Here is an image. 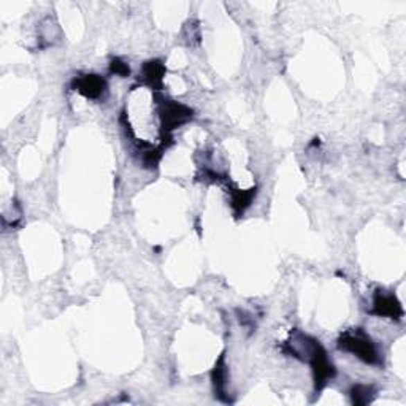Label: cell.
Here are the masks:
<instances>
[{
	"label": "cell",
	"mask_w": 406,
	"mask_h": 406,
	"mask_svg": "<svg viewBox=\"0 0 406 406\" xmlns=\"http://www.w3.org/2000/svg\"><path fill=\"white\" fill-rule=\"evenodd\" d=\"M371 312L381 317L400 319L403 316V308L394 294L384 292V290H376L375 299H373Z\"/></svg>",
	"instance_id": "277c9868"
},
{
	"label": "cell",
	"mask_w": 406,
	"mask_h": 406,
	"mask_svg": "<svg viewBox=\"0 0 406 406\" xmlns=\"http://www.w3.org/2000/svg\"><path fill=\"white\" fill-rule=\"evenodd\" d=\"M109 70H112V73L119 75V76H129V73H130L129 65L125 64V62H123V60L118 59V58L112 60V65H109Z\"/></svg>",
	"instance_id": "30bf717a"
},
{
	"label": "cell",
	"mask_w": 406,
	"mask_h": 406,
	"mask_svg": "<svg viewBox=\"0 0 406 406\" xmlns=\"http://www.w3.org/2000/svg\"><path fill=\"white\" fill-rule=\"evenodd\" d=\"M256 195V191L254 189H249V191H240V189H235L232 192V206L235 208V211L237 213H243L246 208L251 205L252 202V197Z\"/></svg>",
	"instance_id": "ba28073f"
},
{
	"label": "cell",
	"mask_w": 406,
	"mask_h": 406,
	"mask_svg": "<svg viewBox=\"0 0 406 406\" xmlns=\"http://www.w3.org/2000/svg\"><path fill=\"white\" fill-rule=\"evenodd\" d=\"M164 75H166V67L159 60H150L141 69V80L152 89H161Z\"/></svg>",
	"instance_id": "8992f818"
},
{
	"label": "cell",
	"mask_w": 406,
	"mask_h": 406,
	"mask_svg": "<svg viewBox=\"0 0 406 406\" xmlns=\"http://www.w3.org/2000/svg\"><path fill=\"white\" fill-rule=\"evenodd\" d=\"M308 364L312 369V376H315V386L316 392H321L328 381H332L335 378V367L330 360L327 358L326 349L322 346L316 351L315 354L311 355Z\"/></svg>",
	"instance_id": "3957f363"
},
{
	"label": "cell",
	"mask_w": 406,
	"mask_h": 406,
	"mask_svg": "<svg viewBox=\"0 0 406 406\" xmlns=\"http://www.w3.org/2000/svg\"><path fill=\"white\" fill-rule=\"evenodd\" d=\"M373 395H375V389L371 386H365V384H358L351 391V397L355 405H365L371 402Z\"/></svg>",
	"instance_id": "9c48e42d"
},
{
	"label": "cell",
	"mask_w": 406,
	"mask_h": 406,
	"mask_svg": "<svg viewBox=\"0 0 406 406\" xmlns=\"http://www.w3.org/2000/svg\"><path fill=\"white\" fill-rule=\"evenodd\" d=\"M338 348L358 355L365 364L378 365L381 362V355L376 344L371 342V338L362 328H355V330L342 335V338L338 339Z\"/></svg>",
	"instance_id": "6da1fadb"
},
{
	"label": "cell",
	"mask_w": 406,
	"mask_h": 406,
	"mask_svg": "<svg viewBox=\"0 0 406 406\" xmlns=\"http://www.w3.org/2000/svg\"><path fill=\"white\" fill-rule=\"evenodd\" d=\"M73 89L91 100H98L107 94V81L98 75H83L73 80Z\"/></svg>",
	"instance_id": "5b68a950"
},
{
	"label": "cell",
	"mask_w": 406,
	"mask_h": 406,
	"mask_svg": "<svg viewBox=\"0 0 406 406\" xmlns=\"http://www.w3.org/2000/svg\"><path fill=\"white\" fill-rule=\"evenodd\" d=\"M213 384H215V392L218 397L222 398V395L226 394V384H227V369L224 364V358L219 359V362L213 370Z\"/></svg>",
	"instance_id": "52a82bcc"
},
{
	"label": "cell",
	"mask_w": 406,
	"mask_h": 406,
	"mask_svg": "<svg viewBox=\"0 0 406 406\" xmlns=\"http://www.w3.org/2000/svg\"><path fill=\"white\" fill-rule=\"evenodd\" d=\"M192 119V109L175 100L162 98L159 105V123H161V140L167 148V141L172 140V132Z\"/></svg>",
	"instance_id": "7a4b0ae2"
}]
</instances>
